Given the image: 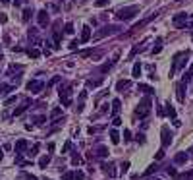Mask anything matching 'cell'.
<instances>
[{"instance_id": "cell-1", "label": "cell", "mask_w": 193, "mask_h": 180, "mask_svg": "<svg viewBox=\"0 0 193 180\" xmlns=\"http://www.w3.org/2000/svg\"><path fill=\"white\" fill-rule=\"evenodd\" d=\"M137 14H139V6H128V8H120V10L116 12V18L120 19V22H129V19H133Z\"/></svg>"}, {"instance_id": "cell-2", "label": "cell", "mask_w": 193, "mask_h": 180, "mask_svg": "<svg viewBox=\"0 0 193 180\" xmlns=\"http://www.w3.org/2000/svg\"><path fill=\"white\" fill-rule=\"evenodd\" d=\"M151 105H153V101H151V95H147L145 99H141V103L137 105V109H135V114H137L139 118H147L151 112Z\"/></svg>"}, {"instance_id": "cell-3", "label": "cell", "mask_w": 193, "mask_h": 180, "mask_svg": "<svg viewBox=\"0 0 193 180\" xmlns=\"http://www.w3.org/2000/svg\"><path fill=\"white\" fill-rule=\"evenodd\" d=\"M60 101H62L64 107H70L72 105V85H68V87H60Z\"/></svg>"}, {"instance_id": "cell-4", "label": "cell", "mask_w": 193, "mask_h": 180, "mask_svg": "<svg viewBox=\"0 0 193 180\" xmlns=\"http://www.w3.org/2000/svg\"><path fill=\"white\" fill-rule=\"evenodd\" d=\"M118 31H120L118 25H104L101 31L95 33V39H102V37H106V35H114V33H118Z\"/></svg>"}, {"instance_id": "cell-5", "label": "cell", "mask_w": 193, "mask_h": 180, "mask_svg": "<svg viewBox=\"0 0 193 180\" xmlns=\"http://www.w3.org/2000/svg\"><path fill=\"white\" fill-rule=\"evenodd\" d=\"M43 89H44V83H43V81H39V80H31V81H27V91L33 93V95L41 93Z\"/></svg>"}, {"instance_id": "cell-6", "label": "cell", "mask_w": 193, "mask_h": 180, "mask_svg": "<svg viewBox=\"0 0 193 180\" xmlns=\"http://www.w3.org/2000/svg\"><path fill=\"white\" fill-rule=\"evenodd\" d=\"M160 136H162V149H166V147L172 144V134H170V128H168V126H162Z\"/></svg>"}, {"instance_id": "cell-7", "label": "cell", "mask_w": 193, "mask_h": 180, "mask_svg": "<svg viewBox=\"0 0 193 180\" xmlns=\"http://www.w3.org/2000/svg\"><path fill=\"white\" fill-rule=\"evenodd\" d=\"M186 19H187V14L186 12H180V14H176L174 16V19H172V23H174V27H183L186 25Z\"/></svg>"}, {"instance_id": "cell-8", "label": "cell", "mask_w": 193, "mask_h": 180, "mask_svg": "<svg viewBox=\"0 0 193 180\" xmlns=\"http://www.w3.org/2000/svg\"><path fill=\"white\" fill-rule=\"evenodd\" d=\"M37 19H39V25L41 27H47L48 25V12L47 10H41L39 14H37Z\"/></svg>"}, {"instance_id": "cell-9", "label": "cell", "mask_w": 193, "mask_h": 180, "mask_svg": "<svg viewBox=\"0 0 193 180\" xmlns=\"http://www.w3.org/2000/svg\"><path fill=\"white\" fill-rule=\"evenodd\" d=\"M89 41H91V27H89V25H83V31H81L79 43H89Z\"/></svg>"}, {"instance_id": "cell-10", "label": "cell", "mask_w": 193, "mask_h": 180, "mask_svg": "<svg viewBox=\"0 0 193 180\" xmlns=\"http://www.w3.org/2000/svg\"><path fill=\"white\" fill-rule=\"evenodd\" d=\"M183 89H186V83H183V81H180L178 87H176V91H178V101H180V103H183V101H186V93H183Z\"/></svg>"}, {"instance_id": "cell-11", "label": "cell", "mask_w": 193, "mask_h": 180, "mask_svg": "<svg viewBox=\"0 0 193 180\" xmlns=\"http://www.w3.org/2000/svg\"><path fill=\"white\" fill-rule=\"evenodd\" d=\"M29 103H31L29 99H25V101H23V105H19V107L14 110V116H19V114H23V112H25V110L29 109Z\"/></svg>"}, {"instance_id": "cell-12", "label": "cell", "mask_w": 193, "mask_h": 180, "mask_svg": "<svg viewBox=\"0 0 193 180\" xmlns=\"http://www.w3.org/2000/svg\"><path fill=\"white\" fill-rule=\"evenodd\" d=\"M85 99H87V91H81V93H79V103H77V107H75L77 112H81V110H83V107H85Z\"/></svg>"}, {"instance_id": "cell-13", "label": "cell", "mask_w": 193, "mask_h": 180, "mask_svg": "<svg viewBox=\"0 0 193 180\" xmlns=\"http://www.w3.org/2000/svg\"><path fill=\"white\" fill-rule=\"evenodd\" d=\"M101 169L104 170V173L108 174V176H114V174H116V173H114V165H112V163H102Z\"/></svg>"}, {"instance_id": "cell-14", "label": "cell", "mask_w": 193, "mask_h": 180, "mask_svg": "<svg viewBox=\"0 0 193 180\" xmlns=\"http://www.w3.org/2000/svg\"><path fill=\"white\" fill-rule=\"evenodd\" d=\"M187 159H189V155H187V153H178L174 157V163H176V165H182V163H186Z\"/></svg>"}, {"instance_id": "cell-15", "label": "cell", "mask_w": 193, "mask_h": 180, "mask_svg": "<svg viewBox=\"0 0 193 180\" xmlns=\"http://www.w3.org/2000/svg\"><path fill=\"white\" fill-rule=\"evenodd\" d=\"M141 70H143L141 62H135L133 64V70H131V76H133V77H139V76H141Z\"/></svg>"}, {"instance_id": "cell-16", "label": "cell", "mask_w": 193, "mask_h": 180, "mask_svg": "<svg viewBox=\"0 0 193 180\" xmlns=\"http://www.w3.org/2000/svg\"><path fill=\"white\" fill-rule=\"evenodd\" d=\"M120 107H122L120 99H114L112 101V114H114V116H118V114H120Z\"/></svg>"}, {"instance_id": "cell-17", "label": "cell", "mask_w": 193, "mask_h": 180, "mask_svg": "<svg viewBox=\"0 0 193 180\" xmlns=\"http://www.w3.org/2000/svg\"><path fill=\"white\" fill-rule=\"evenodd\" d=\"M129 85H131L129 80H120V81L116 83V89H118V91H122V89H128Z\"/></svg>"}, {"instance_id": "cell-18", "label": "cell", "mask_w": 193, "mask_h": 180, "mask_svg": "<svg viewBox=\"0 0 193 180\" xmlns=\"http://www.w3.org/2000/svg\"><path fill=\"white\" fill-rule=\"evenodd\" d=\"M110 141H112L114 145L120 144V134H118V130H110Z\"/></svg>"}, {"instance_id": "cell-19", "label": "cell", "mask_w": 193, "mask_h": 180, "mask_svg": "<svg viewBox=\"0 0 193 180\" xmlns=\"http://www.w3.org/2000/svg\"><path fill=\"white\" fill-rule=\"evenodd\" d=\"M10 91H14V85H8V83L0 85V95H8Z\"/></svg>"}, {"instance_id": "cell-20", "label": "cell", "mask_w": 193, "mask_h": 180, "mask_svg": "<svg viewBox=\"0 0 193 180\" xmlns=\"http://www.w3.org/2000/svg\"><path fill=\"white\" fill-rule=\"evenodd\" d=\"M97 155L98 157H106V155H108V147L106 145H98L97 147Z\"/></svg>"}, {"instance_id": "cell-21", "label": "cell", "mask_w": 193, "mask_h": 180, "mask_svg": "<svg viewBox=\"0 0 193 180\" xmlns=\"http://www.w3.org/2000/svg\"><path fill=\"white\" fill-rule=\"evenodd\" d=\"M27 145H29V144H27L25 140H19L18 144H16V153H19V151H23V149H25Z\"/></svg>"}, {"instance_id": "cell-22", "label": "cell", "mask_w": 193, "mask_h": 180, "mask_svg": "<svg viewBox=\"0 0 193 180\" xmlns=\"http://www.w3.org/2000/svg\"><path fill=\"white\" fill-rule=\"evenodd\" d=\"M48 163H50V157H48V155H43V157L39 159V167H41V169H44Z\"/></svg>"}, {"instance_id": "cell-23", "label": "cell", "mask_w": 193, "mask_h": 180, "mask_svg": "<svg viewBox=\"0 0 193 180\" xmlns=\"http://www.w3.org/2000/svg\"><path fill=\"white\" fill-rule=\"evenodd\" d=\"M31 16H33V8H25V10H23V18H21V19L27 23V22H29V18H31Z\"/></svg>"}, {"instance_id": "cell-24", "label": "cell", "mask_w": 193, "mask_h": 180, "mask_svg": "<svg viewBox=\"0 0 193 180\" xmlns=\"http://www.w3.org/2000/svg\"><path fill=\"white\" fill-rule=\"evenodd\" d=\"M139 89H141L143 93H147V95H153V93H155V89L151 87V85H143L141 83V85H139Z\"/></svg>"}, {"instance_id": "cell-25", "label": "cell", "mask_w": 193, "mask_h": 180, "mask_svg": "<svg viewBox=\"0 0 193 180\" xmlns=\"http://www.w3.org/2000/svg\"><path fill=\"white\" fill-rule=\"evenodd\" d=\"M178 178H180V180H193V169L187 170V173H183V174H180Z\"/></svg>"}, {"instance_id": "cell-26", "label": "cell", "mask_w": 193, "mask_h": 180, "mask_svg": "<svg viewBox=\"0 0 193 180\" xmlns=\"http://www.w3.org/2000/svg\"><path fill=\"white\" fill-rule=\"evenodd\" d=\"M101 83H102V77H98V80H87V85H89V87H98Z\"/></svg>"}, {"instance_id": "cell-27", "label": "cell", "mask_w": 193, "mask_h": 180, "mask_svg": "<svg viewBox=\"0 0 193 180\" xmlns=\"http://www.w3.org/2000/svg\"><path fill=\"white\" fill-rule=\"evenodd\" d=\"M166 114H168V116H172V118H176V109L172 107L170 103H166Z\"/></svg>"}, {"instance_id": "cell-28", "label": "cell", "mask_w": 193, "mask_h": 180, "mask_svg": "<svg viewBox=\"0 0 193 180\" xmlns=\"http://www.w3.org/2000/svg\"><path fill=\"white\" fill-rule=\"evenodd\" d=\"M27 54H29L31 58H39V56H41V51H37V48H29V51H27Z\"/></svg>"}, {"instance_id": "cell-29", "label": "cell", "mask_w": 193, "mask_h": 180, "mask_svg": "<svg viewBox=\"0 0 193 180\" xmlns=\"http://www.w3.org/2000/svg\"><path fill=\"white\" fill-rule=\"evenodd\" d=\"M60 114H62V109H60V107H56V109H52V112H50V118L54 120V118H56V116H60Z\"/></svg>"}, {"instance_id": "cell-30", "label": "cell", "mask_w": 193, "mask_h": 180, "mask_svg": "<svg viewBox=\"0 0 193 180\" xmlns=\"http://www.w3.org/2000/svg\"><path fill=\"white\" fill-rule=\"evenodd\" d=\"M81 163H83V159H81L79 155H73V157H72V165L77 167V165H81Z\"/></svg>"}, {"instance_id": "cell-31", "label": "cell", "mask_w": 193, "mask_h": 180, "mask_svg": "<svg viewBox=\"0 0 193 180\" xmlns=\"http://www.w3.org/2000/svg\"><path fill=\"white\" fill-rule=\"evenodd\" d=\"M157 169H158V165H157V163H153V165H151L149 169L145 170V174H153V173H157Z\"/></svg>"}, {"instance_id": "cell-32", "label": "cell", "mask_w": 193, "mask_h": 180, "mask_svg": "<svg viewBox=\"0 0 193 180\" xmlns=\"http://www.w3.org/2000/svg\"><path fill=\"white\" fill-rule=\"evenodd\" d=\"M112 66H114V62H106V64H102V66H101V72H102V74H104V72H108Z\"/></svg>"}, {"instance_id": "cell-33", "label": "cell", "mask_w": 193, "mask_h": 180, "mask_svg": "<svg viewBox=\"0 0 193 180\" xmlns=\"http://www.w3.org/2000/svg\"><path fill=\"white\" fill-rule=\"evenodd\" d=\"M110 0H95V6L97 8H102V6H108Z\"/></svg>"}, {"instance_id": "cell-34", "label": "cell", "mask_w": 193, "mask_h": 180, "mask_svg": "<svg viewBox=\"0 0 193 180\" xmlns=\"http://www.w3.org/2000/svg\"><path fill=\"white\" fill-rule=\"evenodd\" d=\"M128 169H129V161H124V163H122L120 173H122V174H126V173H128Z\"/></svg>"}, {"instance_id": "cell-35", "label": "cell", "mask_w": 193, "mask_h": 180, "mask_svg": "<svg viewBox=\"0 0 193 180\" xmlns=\"http://www.w3.org/2000/svg\"><path fill=\"white\" fill-rule=\"evenodd\" d=\"M73 178L75 180H85V174L81 173V170H75V173H73Z\"/></svg>"}, {"instance_id": "cell-36", "label": "cell", "mask_w": 193, "mask_h": 180, "mask_svg": "<svg viewBox=\"0 0 193 180\" xmlns=\"http://www.w3.org/2000/svg\"><path fill=\"white\" fill-rule=\"evenodd\" d=\"M64 31H66V33H68V35H72V33H73V23H66Z\"/></svg>"}, {"instance_id": "cell-37", "label": "cell", "mask_w": 193, "mask_h": 180, "mask_svg": "<svg viewBox=\"0 0 193 180\" xmlns=\"http://www.w3.org/2000/svg\"><path fill=\"white\" fill-rule=\"evenodd\" d=\"M39 144H35V145H33V149H31V153H29V157H35V155H37V151H39Z\"/></svg>"}, {"instance_id": "cell-38", "label": "cell", "mask_w": 193, "mask_h": 180, "mask_svg": "<svg viewBox=\"0 0 193 180\" xmlns=\"http://www.w3.org/2000/svg\"><path fill=\"white\" fill-rule=\"evenodd\" d=\"M131 140V132L129 130H124V141H129Z\"/></svg>"}, {"instance_id": "cell-39", "label": "cell", "mask_w": 193, "mask_h": 180, "mask_svg": "<svg viewBox=\"0 0 193 180\" xmlns=\"http://www.w3.org/2000/svg\"><path fill=\"white\" fill-rule=\"evenodd\" d=\"M166 173L170 174V176H178V174H176V169H174V167H168V169H166Z\"/></svg>"}, {"instance_id": "cell-40", "label": "cell", "mask_w": 193, "mask_h": 180, "mask_svg": "<svg viewBox=\"0 0 193 180\" xmlns=\"http://www.w3.org/2000/svg\"><path fill=\"white\" fill-rule=\"evenodd\" d=\"M70 147H72V141H66V144H64V147H62V153H66V151H68Z\"/></svg>"}, {"instance_id": "cell-41", "label": "cell", "mask_w": 193, "mask_h": 180, "mask_svg": "<svg viewBox=\"0 0 193 180\" xmlns=\"http://www.w3.org/2000/svg\"><path fill=\"white\" fill-rule=\"evenodd\" d=\"M162 157H164V149L160 147V151H158V153H157V157H155V159H157V161H160Z\"/></svg>"}, {"instance_id": "cell-42", "label": "cell", "mask_w": 193, "mask_h": 180, "mask_svg": "<svg viewBox=\"0 0 193 180\" xmlns=\"http://www.w3.org/2000/svg\"><path fill=\"white\" fill-rule=\"evenodd\" d=\"M64 180H73V173H64Z\"/></svg>"}, {"instance_id": "cell-43", "label": "cell", "mask_w": 193, "mask_h": 180, "mask_svg": "<svg viewBox=\"0 0 193 180\" xmlns=\"http://www.w3.org/2000/svg\"><path fill=\"white\" fill-rule=\"evenodd\" d=\"M77 45H79V41H72V43H70V48H72V51H73V48H77Z\"/></svg>"}, {"instance_id": "cell-44", "label": "cell", "mask_w": 193, "mask_h": 180, "mask_svg": "<svg viewBox=\"0 0 193 180\" xmlns=\"http://www.w3.org/2000/svg\"><path fill=\"white\" fill-rule=\"evenodd\" d=\"M137 141L139 144H145V136H143V134H137Z\"/></svg>"}, {"instance_id": "cell-45", "label": "cell", "mask_w": 193, "mask_h": 180, "mask_svg": "<svg viewBox=\"0 0 193 180\" xmlns=\"http://www.w3.org/2000/svg\"><path fill=\"white\" fill-rule=\"evenodd\" d=\"M8 22V16L6 14H0V23H6Z\"/></svg>"}, {"instance_id": "cell-46", "label": "cell", "mask_w": 193, "mask_h": 180, "mask_svg": "<svg viewBox=\"0 0 193 180\" xmlns=\"http://www.w3.org/2000/svg\"><path fill=\"white\" fill-rule=\"evenodd\" d=\"M112 124H114V126H120V124H122V120L116 116V118H114V122H112Z\"/></svg>"}, {"instance_id": "cell-47", "label": "cell", "mask_w": 193, "mask_h": 180, "mask_svg": "<svg viewBox=\"0 0 193 180\" xmlns=\"http://www.w3.org/2000/svg\"><path fill=\"white\" fill-rule=\"evenodd\" d=\"M160 51H162V47H155V48H153V54H158Z\"/></svg>"}, {"instance_id": "cell-48", "label": "cell", "mask_w": 193, "mask_h": 180, "mask_svg": "<svg viewBox=\"0 0 193 180\" xmlns=\"http://www.w3.org/2000/svg\"><path fill=\"white\" fill-rule=\"evenodd\" d=\"M23 176H25V180H37L35 176H33V174H23Z\"/></svg>"}, {"instance_id": "cell-49", "label": "cell", "mask_w": 193, "mask_h": 180, "mask_svg": "<svg viewBox=\"0 0 193 180\" xmlns=\"http://www.w3.org/2000/svg\"><path fill=\"white\" fill-rule=\"evenodd\" d=\"M16 101V97H10V99H6V105H12Z\"/></svg>"}, {"instance_id": "cell-50", "label": "cell", "mask_w": 193, "mask_h": 180, "mask_svg": "<svg viewBox=\"0 0 193 180\" xmlns=\"http://www.w3.org/2000/svg\"><path fill=\"white\" fill-rule=\"evenodd\" d=\"M2 157H4V155H2V149H0V161H2Z\"/></svg>"}, {"instance_id": "cell-51", "label": "cell", "mask_w": 193, "mask_h": 180, "mask_svg": "<svg viewBox=\"0 0 193 180\" xmlns=\"http://www.w3.org/2000/svg\"><path fill=\"white\" fill-rule=\"evenodd\" d=\"M189 151H191V153H193V147H191V149H189Z\"/></svg>"}, {"instance_id": "cell-52", "label": "cell", "mask_w": 193, "mask_h": 180, "mask_svg": "<svg viewBox=\"0 0 193 180\" xmlns=\"http://www.w3.org/2000/svg\"><path fill=\"white\" fill-rule=\"evenodd\" d=\"M191 70H193V64H191Z\"/></svg>"}, {"instance_id": "cell-53", "label": "cell", "mask_w": 193, "mask_h": 180, "mask_svg": "<svg viewBox=\"0 0 193 180\" xmlns=\"http://www.w3.org/2000/svg\"><path fill=\"white\" fill-rule=\"evenodd\" d=\"M191 39H193V33H191Z\"/></svg>"}, {"instance_id": "cell-54", "label": "cell", "mask_w": 193, "mask_h": 180, "mask_svg": "<svg viewBox=\"0 0 193 180\" xmlns=\"http://www.w3.org/2000/svg\"><path fill=\"white\" fill-rule=\"evenodd\" d=\"M44 180H47V178H44Z\"/></svg>"}]
</instances>
